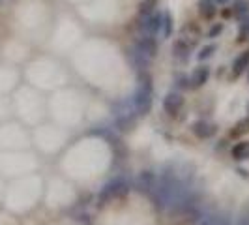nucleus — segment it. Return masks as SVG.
I'll return each mask as SVG.
<instances>
[{
	"label": "nucleus",
	"mask_w": 249,
	"mask_h": 225,
	"mask_svg": "<svg viewBox=\"0 0 249 225\" xmlns=\"http://www.w3.org/2000/svg\"><path fill=\"white\" fill-rule=\"evenodd\" d=\"M208 77H210V68L208 66H199L193 70V74L189 77V83L193 88H200L202 85L208 83Z\"/></svg>",
	"instance_id": "obj_8"
},
{
	"label": "nucleus",
	"mask_w": 249,
	"mask_h": 225,
	"mask_svg": "<svg viewBox=\"0 0 249 225\" xmlns=\"http://www.w3.org/2000/svg\"><path fill=\"white\" fill-rule=\"evenodd\" d=\"M184 109V96L176 90H171L165 98H163V111L169 116H178Z\"/></svg>",
	"instance_id": "obj_3"
},
{
	"label": "nucleus",
	"mask_w": 249,
	"mask_h": 225,
	"mask_svg": "<svg viewBox=\"0 0 249 225\" xmlns=\"http://www.w3.org/2000/svg\"><path fill=\"white\" fill-rule=\"evenodd\" d=\"M248 112H249V105H248Z\"/></svg>",
	"instance_id": "obj_23"
},
{
	"label": "nucleus",
	"mask_w": 249,
	"mask_h": 225,
	"mask_svg": "<svg viewBox=\"0 0 249 225\" xmlns=\"http://www.w3.org/2000/svg\"><path fill=\"white\" fill-rule=\"evenodd\" d=\"M127 191H129V182H127V178H125V176H114V178H111V180L100 189L98 201H100L101 205H105V203L116 199V197H122Z\"/></svg>",
	"instance_id": "obj_2"
},
{
	"label": "nucleus",
	"mask_w": 249,
	"mask_h": 225,
	"mask_svg": "<svg viewBox=\"0 0 249 225\" xmlns=\"http://www.w3.org/2000/svg\"><path fill=\"white\" fill-rule=\"evenodd\" d=\"M0 2H2V0H0Z\"/></svg>",
	"instance_id": "obj_25"
},
{
	"label": "nucleus",
	"mask_w": 249,
	"mask_h": 225,
	"mask_svg": "<svg viewBox=\"0 0 249 225\" xmlns=\"http://www.w3.org/2000/svg\"><path fill=\"white\" fill-rule=\"evenodd\" d=\"M236 225H249V205H248V206H244L242 214L238 216Z\"/></svg>",
	"instance_id": "obj_19"
},
{
	"label": "nucleus",
	"mask_w": 249,
	"mask_h": 225,
	"mask_svg": "<svg viewBox=\"0 0 249 225\" xmlns=\"http://www.w3.org/2000/svg\"><path fill=\"white\" fill-rule=\"evenodd\" d=\"M217 4H227V2H231V0H215Z\"/></svg>",
	"instance_id": "obj_22"
},
{
	"label": "nucleus",
	"mask_w": 249,
	"mask_h": 225,
	"mask_svg": "<svg viewBox=\"0 0 249 225\" xmlns=\"http://www.w3.org/2000/svg\"><path fill=\"white\" fill-rule=\"evenodd\" d=\"M161 28H163V38H171L173 21H171V15H169V13H163L161 15Z\"/></svg>",
	"instance_id": "obj_15"
},
{
	"label": "nucleus",
	"mask_w": 249,
	"mask_h": 225,
	"mask_svg": "<svg viewBox=\"0 0 249 225\" xmlns=\"http://www.w3.org/2000/svg\"><path fill=\"white\" fill-rule=\"evenodd\" d=\"M248 38H249V17H246L242 21V25H240V41H244Z\"/></svg>",
	"instance_id": "obj_17"
},
{
	"label": "nucleus",
	"mask_w": 249,
	"mask_h": 225,
	"mask_svg": "<svg viewBox=\"0 0 249 225\" xmlns=\"http://www.w3.org/2000/svg\"><path fill=\"white\" fill-rule=\"evenodd\" d=\"M231 156L234 162H246L249 160V141H238L231 149Z\"/></svg>",
	"instance_id": "obj_11"
},
{
	"label": "nucleus",
	"mask_w": 249,
	"mask_h": 225,
	"mask_svg": "<svg viewBox=\"0 0 249 225\" xmlns=\"http://www.w3.org/2000/svg\"><path fill=\"white\" fill-rule=\"evenodd\" d=\"M150 60H152V58H148L146 55H142V53H141L137 47H133V49L129 51V62L133 64L137 70H141V72H146V68H148Z\"/></svg>",
	"instance_id": "obj_10"
},
{
	"label": "nucleus",
	"mask_w": 249,
	"mask_h": 225,
	"mask_svg": "<svg viewBox=\"0 0 249 225\" xmlns=\"http://www.w3.org/2000/svg\"><path fill=\"white\" fill-rule=\"evenodd\" d=\"M133 101V107L137 114H148L152 109V103H154V87H152V77L146 72H141L137 79V88L131 96Z\"/></svg>",
	"instance_id": "obj_1"
},
{
	"label": "nucleus",
	"mask_w": 249,
	"mask_h": 225,
	"mask_svg": "<svg viewBox=\"0 0 249 225\" xmlns=\"http://www.w3.org/2000/svg\"><path fill=\"white\" fill-rule=\"evenodd\" d=\"M213 53H215V45L210 43V45H204L197 56H199V60H206V58H210V56H212Z\"/></svg>",
	"instance_id": "obj_16"
},
{
	"label": "nucleus",
	"mask_w": 249,
	"mask_h": 225,
	"mask_svg": "<svg viewBox=\"0 0 249 225\" xmlns=\"http://www.w3.org/2000/svg\"><path fill=\"white\" fill-rule=\"evenodd\" d=\"M249 8V4L246 0H238L236 4H234V15H242V13H246Z\"/></svg>",
	"instance_id": "obj_18"
},
{
	"label": "nucleus",
	"mask_w": 249,
	"mask_h": 225,
	"mask_svg": "<svg viewBox=\"0 0 249 225\" xmlns=\"http://www.w3.org/2000/svg\"><path fill=\"white\" fill-rule=\"evenodd\" d=\"M156 182H158V176L154 175L152 171H142L137 178V188L142 193L152 195V191H154V188H156Z\"/></svg>",
	"instance_id": "obj_6"
},
{
	"label": "nucleus",
	"mask_w": 249,
	"mask_h": 225,
	"mask_svg": "<svg viewBox=\"0 0 249 225\" xmlns=\"http://www.w3.org/2000/svg\"><path fill=\"white\" fill-rule=\"evenodd\" d=\"M189 51H191V45L187 43L186 39H176L175 45H173V55L182 62H186L189 58Z\"/></svg>",
	"instance_id": "obj_12"
},
{
	"label": "nucleus",
	"mask_w": 249,
	"mask_h": 225,
	"mask_svg": "<svg viewBox=\"0 0 249 225\" xmlns=\"http://www.w3.org/2000/svg\"><path fill=\"white\" fill-rule=\"evenodd\" d=\"M142 32L146 36H156L160 30H161V15L160 13H148L144 15V21H142Z\"/></svg>",
	"instance_id": "obj_5"
},
{
	"label": "nucleus",
	"mask_w": 249,
	"mask_h": 225,
	"mask_svg": "<svg viewBox=\"0 0 249 225\" xmlns=\"http://www.w3.org/2000/svg\"><path fill=\"white\" fill-rule=\"evenodd\" d=\"M135 47H137L142 55H146L148 58H154L156 53H158V43H156V39L152 36H142L137 43H135Z\"/></svg>",
	"instance_id": "obj_9"
},
{
	"label": "nucleus",
	"mask_w": 249,
	"mask_h": 225,
	"mask_svg": "<svg viewBox=\"0 0 249 225\" xmlns=\"http://www.w3.org/2000/svg\"><path fill=\"white\" fill-rule=\"evenodd\" d=\"M178 87L180 88L189 87V77H178Z\"/></svg>",
	"instance_id": "obj_21"
},
{
	"label": "nucleus",
	"mask_w": 249,
	"mask_h": 225,
	"mask_svg": "<svg viewBox=\"0 0 249 225\" xmlns=\"http://www.w3.org/2000/svg\"><path fill=\"white\" fill-rule=\"evenodd\" d=\"M191 131L197 139L204 141V139H210L215 133V126L212 122H208V120H204V118H200V120L191 124Z\"/></svg>",
	"instance_id": "obj_4"
},
{
	"label": "nucleus",
	"mask_w": 249,
	"mask_h": 225,
	"mask_svg": "<svg viewBox=\"0 0 249 225\" xmlns=\"http://www.w3.org/2000/svg\"><path fill=\"white\" fill-rule=\"evenodd\" d=\"M248 70H249V68H248ZM248 79H249V75H248Z\"/></svg>",
	"instance_id": "obj_24"
},
{
	"label": "nucleus",
	"mask_w": 249,
	"mask_h": 225,
	"mask_svg": "<svg viewBox=\"0 0 249 225\" xmlns=\"http://www.w3.org/2000/svg\"><path fill=\"white\" fill-rule=\"evenodd\" d=\"M199 225H231V218L223 212H208L199 218Z\"/></svg>",
	"instance_id": "obj_7"
},
{
	"label": "nucleus",
	"mask_w": 249,
	"mask_h": 225,
	"mask_svg": "<svg viewBox=\"0 0 249 225\" xmlns=\"http://www.w3.org/2000/svg\"><path fill=\"white\" fill-rule=\"evenodd\" d=\"M199 12L204 19H212L217 10H215V4L212 0H199Z\"/></svg>",
	"instance_id": "obj_14"
},
{
	"label": "nucleus",
	"mask_w": 249,
	"mask_h": 225,
	"mask_svg": "<svg viewBox=\"0 0 249 225\" xmlns=\"http://www.w3.org/2000/svg\"><path fill=\"white\" fill-rule=\"evenodd\" d=\"M221 32H223V25L219 23V25H215L212 28V30H210V34H208V36H210V38H215L217 34H221Z\"/></svg>",
	"instance_id": "obj_20"
},
{
	"label": "nucleus",
	"mask_w": 249,
	"mask_h": 225,
	"mask_svg": "<svg viewBox=\"0 0 249 225\" xmlns=\"http://www.w3.org/2000/svg\"><path fill=\"white\" fill-rule=\"evenodd\" d=\"M248 68H249V51H244L240 56L234 58V62H232V75L238 77V75L244 74Z\"/></svg>",
	"instance_id": "obj_13"
}]
</instances>
